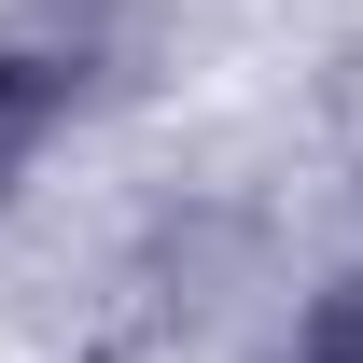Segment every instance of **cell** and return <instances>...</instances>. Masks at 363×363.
I'll list each match as a JSON object with an SVG mask.
<instances>
[{
  "label": "cell",
  "mask_w": 363,
  "mask_h": 363,
  "mask_svg": "<svg viewBox=\"0 0 363 363\" xmlns=\"http://www.w3.org/2000/svg\"><path fill=\"white\" fill-rule=\"evenodd\" d=\"M84 98H98V28H0V196Z\"/></svg>",
  "instance_id": "6da1fadb"
},
{
  "label": "cell",
  "mask_w": 363,
  "mask_h": 363,
  "mask_svg": "<svg viewBox=\"0 0 363 363\" xmlns=\"http://www.w3.org/2000/svg\"><path fill=\"white\" fill-rule=\"evenodd\" d=\"M294 350H308V363H363V279H335V294H321Z\"/></svg>",
  "instance_id": "7a4b0ae2"
},
{
  "label": "cell",
  "mask_w": 363,
  "mask_h": 363,
  "mask_svg": "<svg viewBox=\"0 0 363 363\" xmlns=\"http://www.w3.org/2000/svg\"><path fill=\"white\" fill-rule=\"evenodd\" d=\"M294 363H308V350H294Z\"/></svg>",
  "instance_id": "3957f363"
}]
</instances>
